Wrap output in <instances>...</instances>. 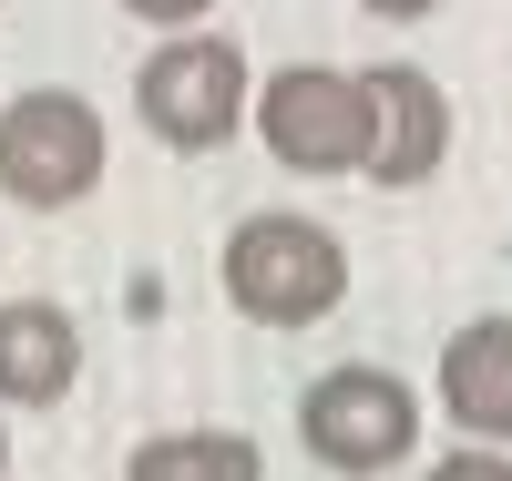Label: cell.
<instances>
[{"mask_svg": "<svg viewBox=\"0 0 512 481\" xmlns=\"http://www.w3.org/2000/svg\"><path fill=\"white\" fill-rule=\"evenodd\" d=\"M359 11H379V21H431L441 0H359Z\"/></svg>", "mask_w": 512, "mask_h": 481, "instance_id": "obj_12", "label": "cell"}, {"mask_svg": "<svg viewBox=\"0 0 512 481\" xmlns=\"http://www.w3.org/2000/svg\"><path fill=\"white\" fill-rule=\"evenodd\" d=\"M0 481H11V430H0Z\"/></svg>", "mask_w": 512, "mask_h": 481, "instance_id": "obj_13", "label": "cell"}, {"mask_svg": "<svg viewBox=\"0 0 512 481\" xmlns=\"http://www.w3.org/2000/svg\"><path fill=\"white\" fill-rule=\"evenodd\" d=\"M256 134H267V154L287 174H359L369 154V103H359V72L338 62H287L256 82Z\"/></svg>", "mask_w": 512, "mask_h": 481, "instance_id": "obj_5", "label": "cell"}, {"mask_svg": "<svg viewBox=\"0 0 512 481\" xmlns=\"http://www.w3.org/2000/svg\"><path fill=\"white\" fill-rule=\"evenodd\" d=\"M134 113H144V134L154 144H175V154H216L246 134V113H256V72L226 31H175L164 52L134 72Z\"/></svg>", "mask_w": 512, "mask_h": 481, "instance_id": "obj_2", "label": "cell"}, {"mask_svg": "<svg viewBox=\"0 0 512 481\" xmlns=\"http://www.w3.org/2000/svg\"><path fill=\"white\" fill-rule=\"evenodd\" d=\"M359 103H369V154L359 174L369 185H431L441 154H451V103L420 62H369L359 72Z\"/></svg>", "mask_w": 512, "mask_h": 481, "instance_id": "obj_6", "label": "cell"}, {"mask_svg": "<svg viewBox=\"0 0 512 481\" xmlns=\"http://www.w3.org/2000/svg\"><path fill=\"white\" fill-rule=\"evenodd\" d=\"M256 471L267 461H256L246 430H154L123 461V481H256Z\"/></svg>", "mask_w": 512, "mask_h": 481, "instance_id": "obj_9", "label": "cell"}, {"mask_svg": "<svg viewBox=\"0 0 512 481\" xmlns=\"http://www.w3.org/2000/svg\"><path fill=\"white\" fill-rule=\"evenodd\" d=\"M226 297L256 328H318L338 297H349V246H338L318 215H246L226 236Z\"/></svg>", "mask_w": 512, "mask_h": 481, "instance_id": "obj_1", "label": "cell"}, {"mask_svg": "<svg viewBox=\"0 0 512 481\" xmlns=\"http://www.w3.org/2000/svg\"><path fill=\"white\" fill-rule=\"evenodd\" d=\"M123 11H134V21H164V31H185V21L216 11V0H123Z\"/></svg>", "mask_w": 512, "mask_h": 481, "instance_id": "obj_11", "label": "cell"}, {"mask_svg": "<svg viewBox=\"0 0 512 481\" xmlns=\"http://www.w3.org/2000/svg\"><path fill=\"white\" fill-rule=\"evenodd\" d=\"M82 379V328L52 297H11L0 308V410H52Z\"/></svg>", "mask_w": 512, "mask_h": 481, "instance_id": "obj_7", "label": "cell"}, {"mask_svg": "<svg viewBox=\"0 0 512 481\" xmlns=\"http://www.w3.org/2000/svg\"><path fill=\"white\" fill-rule=\"evenodd\" d=\"M103 113L82 103V93H21V103H0V195L31 205V215H62L103 185Z\"/></svg>", "mask_w": 512, "mask_h": 481, "instance_id": "obj_3", "label": "cell"}, {"mask_svg": "<svg viewBox=\"0 0 512 481\" xmlns=\"http://www.w3.org/2000/svg\"><path fill=\"white\" fill-rule=\"evenodd\" d=\"M441 410L451 430H472V441H512V318H472V328H451L441 348Z\"/></svg>", "mask_w": 512, "mask_h": 481, "instance_id": "obj_8", "label": "cell"}, {"mask_svg": "<svg viewBox=\"0 0 512 481\" xmlns=\"http://www.w3.org/2000/svg\"><path fill=\"white\" fill-rule=\"evenodd\" d=\"M431 481H512V461L482 441V451H451V461H431Z\"/></svg>", "mask_w": 512, "mask_h": 481, "instance_id": "obj_10", "label": "cell"}, {"mask_svg": "<svg viewBox=\"0 0 512 481\" xmlns=\"http://www.w3.org/2000/svg\"><path fill=\"white\" fill-rule=\"evenodd\" d=\"M297 441H308L328 471H349V481L400 471V461L420 451V400H410V379H400V369L349 359V369H328L308 400H297Z\"/></svg>", "mask_w": 512, "mask_h": 481, "instance_id": "obj_4", "label": "cell"}]
</instances>
